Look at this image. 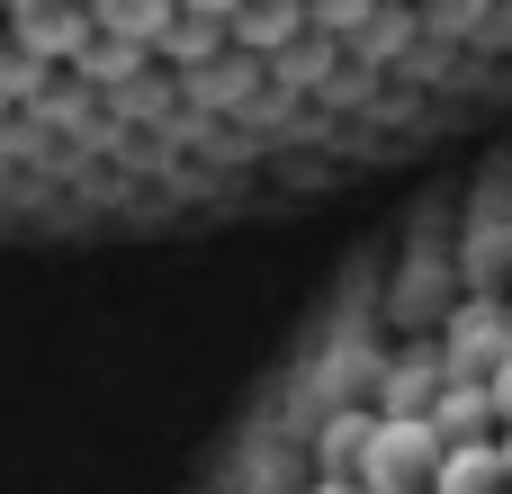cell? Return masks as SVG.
Segmentation results:
<instances>
[{
	"label": "cell",
	"mask_w": 512,
	"mask_h": 494,
	"mask_svg": "<svg viewBox=\"0 0 512 494\" xmlns=\"http://www.w3.org/2000/svg\"><path fill=\"white\" fill-rule=\"evenodd\" d=\"M512 351V315L495 297H477V306H459L450 315V333H441V378H459V387H486L495 369H504Z\"/></svg>",
	"instance_id": "7a4b0ae2"
},
{
	"label": "cell",
	"mask_w": 512,
	"mask_h": 494,
	"mask_svg": "<svg viewBox=\"0 0 512 494\" xmlns=\"http://www.w3.org/2000/svg\"><path fill=\"white\" fill-rule=\"evenodd\" d=\"M432 494H512L504 459H495V441H459V450H441V468H432Z\"/></svg>",
	"instance_id": "3957f363"
},
{
	"label": "cell",
	"mask_w": 512,
	"mask_h": 494,
	"mask_svg": "<svg viewBox=\"0 0 512 494\" xmlns=\"http://www.w3.org/2000/svg\"><path fill=\"white\" fill-rule=\"evenodd\" d=\"M360 432H369V414H342V423H324V450H333V459H351V450H360Z\"/></svg>",
	"instance_id": "277c9868"
},
{
	"label": "cell",
	"mask_w": 512,
	"mask_h": 494,
	"mask_svg": "<svg viewBox=\"0 0 512 494\" xmlns=\"http://www.w3.org/2000/svg\"><path fill=\"white\" fill-rule=\"evenodd\" d=\"M495 459H504V477H512V423H504V432H495Z\"/></svg>",
	"instance_id": "5b68a950"
},
{
	"label": "cell",
	"mask_w": 512,
	"mask_h": 494,
	"mask_svg": "<svg viewBox=\"0 0 512 494\" xmlns=\"http://www.w3.org/2000/svg\"><path fill=\"white\" fill-rule=\"evenodd\" d=\"M441 441L423 432V414H369L360 450H351V494H432Z\"/></svg>",
	"instance_id": "6da1fadb"
}]
</instances>
